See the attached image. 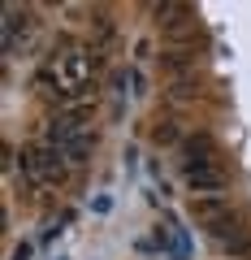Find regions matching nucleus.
Wrapping results in <instances>:
<instances>
[{
  "instance_id": "nucleus-5",
  "label": "nucleus",
  "mask_w": 251,
  "mask_h": 260,
  "mask_svg": "<svg viewBox=\"0 0 251 260\" xmlns=\"http://www.w3.org/2000/svg\"><path fill=\"white\" fill-rule=\"evenodd\" d=\"M0 26H5V48H9V52H18V48L26 44V35H30V18H26V9H9Z\"/></svg>"
},
{
  "instance_id": "nucleus-9",
  "label": "nucleus",
  "mask_w": 251,
  "mask_h": 260,
  "mask_svg": "<svg viewBox=\"0 0 251 260\" xmlns=\"http://www.w3.org/2000/svg\"><path fill=\"white\" fill-rule=\"evenodd\" d=\"M26 256H30V243H22V247L13 251V260H26Z\"/></svg>"
},
{
  "instance_id": "nucleus-3",
  "label": "nucleus",
  "mask_w": 251,
  "mask_h": 260,
  "mask_svg": "<svg viewBox=\"0 0 251 260\" xmlns=\"http://www.w3.org/2000/svg\"><path fill=\"white\" fill-rule=\"evenodd\" d=\"M199 225H204V234H208L212 243H230V247H234V243L242 239V230H247V217H242L238 208H230V204H225L221 213L199 217Z\"/></svg>"
},
{
  "instance_id": "nucleus-4",
  "label": "nucleus",
  "mask_w": 251,
  "mask_h": 260,
  "mask_svg": "<svg viewBox=\"0 0 251 260\" xmlns=\"http://www.w3.org/2000/svg\"><path fill=\"white\" fill-rule=\"evenodd\" d=\"M182 178L191 191H225V169L217 160H191L182 165Z\"/></svg>"
},
{
  "instance_id": "nucleus-1",
  "label": "nucleus",
  "mask_w": 251,
  "mask_h": 260,
  "mask_svg": "<svg viewBox=\"0 0 251 260\" xmlns=\"http://www.w3.org/2000/svg\"><path fill=\"white\" fill-rule=\"evenodd\" d=\"M39 83L52 95H61V100L87 95L91 83H95V52L91 48H65V52H56L52 61H48V70H44Z\"/></svg>"
},
{
  "instance_id": "nucleus-7",
  "label": "nucleus",
  "mask_w": 251,
  "mask_h": 260,
  "mask_svg": "<svg viewBox=\"0 0 251 260\" xmlns=\"http://www.w3.org/2000/svg\"><path fill=\"white\" fill-rule=\"evenodd\" d=\"M195 95H199V78L195 74H169L165 100H195Z\"/></svg>"
},
{
  "instance_id": "nucleus-8",
  "label": "nucleus",
  "mask_w": 251,
  "mask_h": 260,
  "mask_svg": "<svg viewBox=\"0 0 251 260\" xmlns=\"http://www.w3.org/2000/svg\"><path fill=\"white\" fill-rule=\"evenodd\" d=\"M152 143H160V148H165V143H177V126L173 121H156V126H152Z\"/></svg>"
},
{
  "instance_id": "nucleus-2",
  "label": "nucleus",
  "mask_w": 251,
  "mask_h": 260,
  "mask_svg": "<svg viewBox=\"0 0 251 260\" xmlns=\"http://www.w3.org/2000/svg\"><path fill=\"white\" fill-rule=\"evenodd\" d=\"M18 160H22V182H26V186L56 191V186H65V182H69V160H65V152L56 148V143H48V139H30V143H22Z\"/></svg>"
},
{
  "instance_id": "nucleus-6",
  "label": "nucleus",
  "mask_w": 251,
  "mask_h": 260,
  "mask_svg": "<svg viewBox=\"0 0 251 260\" xmlns=\"http://www.w3.org/2000/svg\"><path fill=\"white\" fill-rule=\"evenodd\" d=\"M56 148L65 152V160H69V165H83V160L95 152V130H83V135H69V139H61Z\"/></svg>"
}]
</instances>
